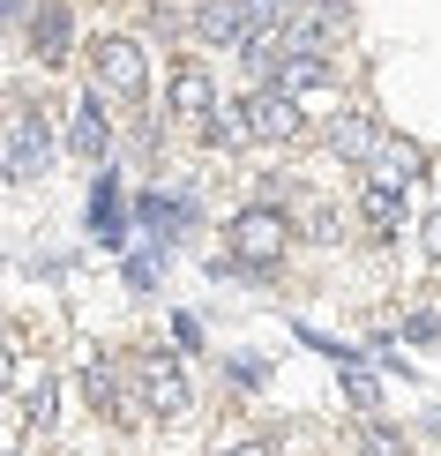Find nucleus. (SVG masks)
<instances>
[{
    "label": "nucleus",
    "instance_id": "11",
    "mask_svg": "<svg viewBox=\"0 0 441 456\" xmlns=\"http://www.w3.org/2000/svg\"><path fill=\"white\" fill-rule=\"evenodd\" d=\"M270 83L284 90V98H299V90H322V83H330V53H292V61H277Z\"/></svg>",
    "mask_w": 441,
    "mask_h": 456
},
{
    "label": "nucleus",
    "instance_id": "3",
    "mask_svg": "<svg viewBox=\"0 0 441 456\" xmlns=\"http://www.w3.org/2000/svg\"><path fill=\"white\" fill-rule=\"evenodd\" d=\"M135 389H143V411H158V419H180L187 411V367L172 352H143L135 359Z\"/></svg>",
    "mask_w": 441,
    "mask_h": 456
},
{
    "label": "nucleus",
    "instance_id": "5",
    "mask_svg": "<svg viewBox=\"0 0 441 456\" xmlns=\"http://www.w3.org/2000/svg\"><path fill=\"white\" fill-rule=\"evenodd\" d=\"M247 127H255V142H299V135H306L299 98H284L277 83H262L255 98H247Z\"/></svg>",
    "mask_w": 441,
    "mask_h": 456
},
{
    "label": "nucleus",
    "instance_id": "16",
    "mask_svg": "<svg viewBox=\"0 0 441 456\" xmlns=\"http://www.w3.org/2000/svg\"><path fill=\"white\" fill-rule=\"evenodd\" d=\"M359 449H367V456H412V442L396 427H359Z\"/></svg>",
    "mask_w": 441,
    "mask_h": 456
},
{
    "label": "nucleus",
    "instance_id": "18",
    "mask_svg": "<svg viewBox=\"0 0 441 456\" xmlns=\"http://www.w3.org/2000/svg\"><path fill=\"white\" fill-rule=\"evenodd\" d=\"M143 217L158 224V232H180V224L195 217V210H187V202H143Z\"/></svg>",
    "mask_w": 441,
    "mask_h": 456
},
{
    "label": "nucleus",
    "instance_id": "8",
    "mask_svg": "<svg viewBox=\"0 0 441 456\" xmlns=\"http://www.w3.org/2000/svg\"><path fill=\"white\" fill-rule=\"evenodd\" d=\"M68 150H75V158H90V165H105V150H112V120H105V105H98V90H90V98L75 105V127H68Z\"/></svg>",
    "mask_w": 441,
    "mask_h": 456
},
{
    "label": "nucleus",
    "instance_id": "4",
    "mask_svg": "<svg viewBox=\"0 0 441 456\" xmlns=\"http://www.w3.org/2000/svg\"><path fill=\"white\" fill-rule=\"evenodd\" d=\"M90 75H98V90L105 98H143V45L135 37H98L90 45Z\"/></svg>",
    "mask_w": 441,
    "mask_h": 456
},
{
    "label": "nucleus",
    "instance_id": "14",
    "mask_svg": "<svg viewBox=\"0 0 441 456\" xmlns=\"http://www.w3.org/2000/svg\"><path fill=\"white\" fill-rule=\"evenodd\" d=\"M30 53L37 61H61L68 53V8H37L30 15Z\"/></svg>",
    "mask_w": 441,
    "mask_h": 456
},
{
    "label": "nucleus",
    "instance_id": "20",
    "mask_svg": "<svg viewBox=\"0 0 441 456\" xmlns=\"http://www.w3.org/2000/svg\"><path fill=\"white\" fill-rule=\"evenodd\" d=\"M427 262H441V210L427 217Z\"/></svg>",
    "mask_w": 441,
    "mask_h": 456
},
{
    "label": "nucleus",
    "instance_id": "17",
    "mask_svg": "<svg viewBox=\"0 0 441 456\" xmlns=\"http://www.w3.org/2000/svg\"><path fill=\"white\" fill-rule=\"evenodd\" d=\"M404 337H441V299H419L404 314Z\"/></svg>",
    "mask_w": 441,
    "mask_h": 456
},
{
    "label": "nucleus",
    "instance_id": "12",
    "mask_svg": "<svg viewBox=\"0 0 441 456\" xmlns=\"http://www.w3.org/2000/svg\"><path fill=\"white\" fill-rule=\"evenodd\" d=\"M202 142H209V150H240V142H255V127H247V98H233V105H217V112H209Z\"/></svg>",
    "mask_w": 441,
    "mask_h": 456
},
{
    "label": "nucleus",
    "instance_id": "9",
    "mask_svg": "<svg viewBox=\"0 0 441 456\" xmlns=\"http://www.w3.org/2000/svg\"><path fill=\"white\" fill-rule=\"evenodd\" d=\"M367 173H374V187H396V195H404V187H419V173H427V158H419V142L389 135V142H381V158L367 165Z\"/></svg>",
    "mask_w": 441,
    "mask_h": 456
},
{
    "label": "nucleus",
    "instance_id": "6",
    "mask_svg": "<svg viewBox=\"0 0 441 456\" xmlns=\"http://www.w3.org/2000/svg\"><path fill=\"white\" fill-rule=\"evenodd\" d=\"M322 142H330V150H337L344 165H374V158H381V142H389V135H381V127L367 120V112H337V120L322 127Z\"/></svg>",
    "mask_w": 441,
    "mask_h": 456
},
{
    "label": "nucleus",
    "instance_id": "15",
    "mask_svg": "<svg viewBox=\"0 0 441 456\" xmlns=\"http://www.w3.org/2000/svg\"><path fill=\"white\" fill-rule=\"evenodd\" d=\"M15 411H23L30 427H53V374H37V382H23V396H15Z\"/></svg>",
    "mask_w": 441,
    "mask_h": 456
},
{
    "label": "nucleus",
    "instance_id": "21",
    "mask_svg": "<svg viewBox=\"0 0 441 456\" xmlns=\"http://www.w3.org/2000/svg\"><path fill=\"white\" fill-rule=\"evenodd\" d=\"M8 456H23V449H15V442H8Z\"/></svg>",
    "mask_w": 441,
    "mask_h": 456
},
{
    "label": "nucleus",
    "instance_id": "19",
    "mask_svg": "<svg viewBox=\"0 0 441 456\" xmlns=\"http://www.w3.org/2000/svg\"><path fill=\"white\" fill-rule=\"evenodd\" d=\"M217 456H277V449H270V442L255 434V442H233V449H217Z\"/></svg>",
    "mask_w": 441,
    "mask_h": 456
},
{
    "label": "nucleus",
    "instance_id": "13",
    "mask_svg": "<svg viewBox=\"0 0 441 456\" xmlns=\"http://www.w3.org/2000/svg\"><path fill=\"white\" fill-rule=\"evenodd\" d=\"M359 217H367V232L389 240L396 224H404V195H396V187H367V195H359Z\"/></svg>",
    "mask_w": 441,
    "mask_h": 456
},
{
    "label": "nucleus",
    "instance_id": "1",
    "mask_svg": "<svg viewBox=\"0 0 441 456\" xmlns=\"http://www.w3.org/2000/svg\"><path fill=\"white\" fill-rule=\"evenodd\" d=\"M225 240H233V255L247 262V270H270L284 247H292V224H284V210H270V202H247Z\"/></svg>",
    "mask_w": 441,
    "mask_h": 456
},
{
    "label": "nucleus",
    "instance_id": "2",
    "mask_svg": "<svg viewBox=\"0 0 441 456\" xmlns=\"http://www.w3.org/2000/svg\"><path fill=\"white\" fill-rule=\"evenodd\" d=\"M45 165H53V127H45V112L15 105V120H8V180L30 187V180H45Z\"/></svg>",
    "mask_w": 441,
    "mask_h": 456
},
{
    "label": "nucleus",
    "instance_id": "7",
    "mask_svg": "<svg viewBox=\"0 0 441 456\" xmlns=\"http://www.w3.org/2000/svg\"><path fill=\"white\" fill-rule=\"evenodd\" d=\"M209 112H217V83H209L202 68H180V75H172V120H187V127L202 135Z\"/></svg>",
    "mask_w": 441,
    "mask_h": 456
},
{
    "label": "nucleus",
    "instance_id": "10",
    "mask_svg": "<svg viewBox=\"0 0 441 456\" xmlns=\"http://www.w3.org/2000/svg\"><path fill=\"white\" fill-rule=\"evenodd\" d=\"M195 37L202 45H240V37H255V23H247L240 0H209V8H195Z\"/></svg>",
    "mask_w": 441,
    "mask_h": 456
}]
</instances>
